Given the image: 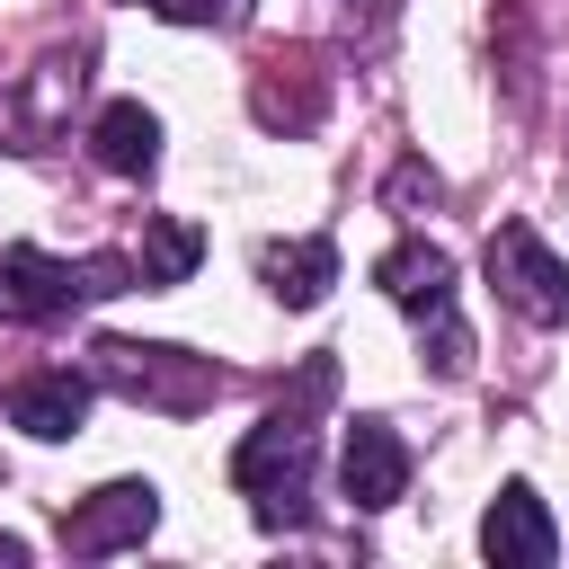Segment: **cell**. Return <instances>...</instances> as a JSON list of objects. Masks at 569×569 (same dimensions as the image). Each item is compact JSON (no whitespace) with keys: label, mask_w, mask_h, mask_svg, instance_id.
<instances>
[{"label":"cell","mask_w":569,"mask_h":569,"mask_svg":"<svg viewBox=\"0 0 569 569\" xmlns=\"http://www.w3.org/2000/svg\"><path fill=\"white\" fill-rule=\"evenodd\" d=\"M329 391H338V365L311 356L302 382H293V400H276V409L231 445V489L258 498V525H302V489H311V453H320L311 409H320Z\"/></svg>","instance_id":"1"},{"label":"cell","mask_w":569,"mask_h":569,"mask_svg":"<svg viewBox=\"0 0 569 569\" xmlns=\"http://www.w3.org/2000/svg\"><path fill=\"white\" fill-rule=\"evenodd\" d=\"M133 284H142V267L116 258V249H98L80 267H62L44 249H0V320L9 329H44V320H62L80 302H107V293H133Z\"/></svg>","instance_id":"2"},{"label":"cell","mask_w":569,"mask_h":569,"mask_svg":"<svg viewBox=\"0 0 569 569\" xmlns=\"http://www.w3.org/2000/svg\"><path fill=\"white\" fill-rule=\"evenodd\" d=\"M373 284L418 320V356L453 382V373H471V329L453 320V258L436 249V240H400V249H382L373 258Z\"/></svg>","instance_id":"3"},{"label":"cell","mask_w":569,"mask_h":569,"mask_svg":"<svg viewBox=\"0 0 569 569\" xmlns=\"http://www.w3.org/2000/svg\"><path fill=\"white\" fill-rule=\"evenodd\" d=\"M98 382L124 391V400H142V409H169V418H196V409L222 391V373H213L204 356H187V347H142V338H98Z\"/></svg>","instance_id":"4"},{"label":"cell","mask_w":569,"mask_h":569,"mask_svg":"<svg viewBox=\"0 0 569 569\" xmlns=\"http://www.w3.org/2000/svg\"><path fill=\"white\" fill-rule=\"evenodd\" d=\"M480 267H489V284H498V302H507L516 320H533V329L569 320V267L542 249L533 222H498L489 249H480Z\"/></svg>","instance_id":"5"},{"label":"cell","mask_w":569,"mask_h":569,"mask_svg":"<svg viewBox=\"0 0 569 569\" xmlns=\"http://www.w3.org/2000/svg\"><path fill=\"white\" fill-rule=\"evenodd\" d=\"M151 525H160V489L151 480H107L62 516V551L71 560H107V551H133Z\"/></svg>","instance_id":"6"},{"label":"cell","mask_w":569,"mask_h":569,"mask_svg":"<svg viewBox=\"0 0 569 569\" xmlns=\"http://www.w3.org/2000/svg\"><path fill=\"white\" fill-rule=\"evenodd\" d=\"M480 551H489V569H551V560H560V525H551V507L533 498V480H507V489L489 498Z\"/></svg>","instance_id":"7"},{"label":"cell","mask_w":569,"mask_h":569,"mask_svg":"<svg viewBox=\"0 0 569 569\" xmlns=\"http://www.w3.org/2000/svg\"><path fill=\"white\" fill-rule=\"evenodd\" d=\"M89 391H98V373L53 365V373H18V382L0 391V409H9V427H27V436H44V445H62V436L89 418Z\"/></svg>","instance_id":"8"},{"label":"cell","mask_w":569,"mask_h":569,"mask_svg":"<svg viewBox=\"0 0 569 569\" xmlns=\"http://www.w3.org/2000/svg\"><path fill=\"white\" fill-rule=\"evenodd\" d=\"M338 489L373 516V507H391L400 489H409V445L382 427V418H356L347 427V445H338Z\"/></svg>","instance_id":"9"},{"label":"cell","mask_w":569,"mask_h":569,"mask_svg":"<svg viewBox=\"0 0 569 569\" xmlns=\"http://www.w3.org/2000/svg\"><path fill=\"white\" fill-rule=\"evenodd\" d=\"M89 151H98V169H116V178H151V169H160V116H151L142 98H116V107H98Z\"/></svg>","instance_id":"10"},{"label":"cell","mask_w":569,"mask_h":569,"mask_svg":"<svg viewBox=\"0 0 569 569\" xmlns=\"http://www.w3.org/2000/svg\"><path fill=\"white\" fill-rule=\"evenodd\" d=\"M258 276H267V293H276L284 311H311V302L338 284V240H276V249L258 258Z\"/></svg>","instance_id":"11"},{"label":"cell","mask_w":569,"mask_h":569,"mask_svg":"<svg viewBox=\"0 0 569 569\" xmlns=\"http://www.w3.org/2000/svg\"><path fill=\"white\" fill-rule=\"evenodd\" d=\"M196 258H204V231L187 222V213H151L142 222V293H160V284H187L196 276Z\"/></svg>","instance_id":"12"},{"label":"cell","mask_w":569,"mask_h":569,"mask_svg":"<svg viewBox=\"0 0 569 569\" xmlns=\"http://www.w3.org/2000/svg\"><path fill=\"white\" fill-rule=\"evenodd\" d=\"M151 18H178V27H213V18H249V0H133Z\"/></svg>","instance_id":"13"},{"label":"cell","mask_w":569,"mask_h":569,"mask_svg":"<svg viewBox=\"0 0 569 569\" xmlns=\"http://www.w3.org/2000/svg\"><path fill=\"white\" fill-rule=\"evenodd\" d=\"M436 196H445V187H436V169H418V160L391 178V204H400V213H409V204H436Z\"/></svg>","instance_id":"14"},{"label":"cell","mask_w":569,"mask_h":569,"mask_svg":"<svg viewBox=\"0 0 569 569\" xmlns=\"http://www.w3.org/2000/svg\"><path fill=\"white\" fill-rule=\"evenodd\" d=\"M0 569H27V542L18 533H0Z\"/></svg>","instance_id":"15"}]
</instances>
